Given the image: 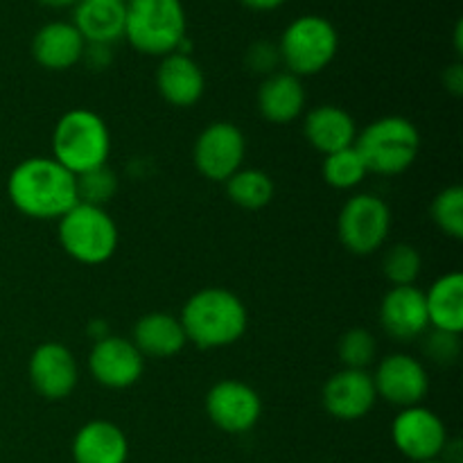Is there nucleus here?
<instances>
[{
	"instance_id": "4c0bfd02",
	"label": "nucleus",
	"mask_w": 463,
	"mask_h": 463,
	"mask_svg": "<svg viewBox=\"0 0 463 463\" xmlns=\"http://www.w3.org/2000/svg\"><path fill=\"white\" fill-rule=\"evenodd\" d=\"M423 463H443L441 459H434V461H423Z\"/></svg>"
},
{
	"instance_id": "412c9836",
	"label": "nucleus",
	"mask_w": 463,
	"mask_h": 463,
	"mask_svg": "<svg viewBox=\"0 0 463 463\" xmlns=\"http://www.w3.org/2000/svg\"><path fill=\"white\" fill-rule=\"evenodd\" d=\"M71 452L75 463H127L129 441L120 425L95 419L77 430Z\"/></svg>"
},
{
	"instance_id": "bb28decb",
	"label": "nucleus",
	"mask_w": 463,
	"mask_h": 463,
	"mask_svg": "<svg viewBox=\"0 0 463 463\" xmlns=\"http://www.w3.org/2000/svg\"><path fill=\"white\" fill-rule=\"evenodd\" d=\"M420 269H423V256H420V251L414 244H393L383 258V274L392 283V288L416 285Z\"/></svg>"
},
{
	"instance_id": "aec40b11",
	"label": "nucleus",
	"mask_w": 463,
	"mask_h": 463,
	"mask_svg": "<svg viewBox=\"0 0 463 463\" xmlns=\"http://www.w3.org/2000/svg\"><path fill=\"white\" fill-rule=\"evenodd\" d=\"M303 134L312 149L328 156L355 145L357 122L346 109L337 104H319L303 118Z\"/></svg>"
},
{
	"instance_id": "4468645a",
	"label": "nucleus",
	"mask_w": 463,
	"mask_h": 463,
	"mask_svg": "<svg viewBox=\"0 0 463 463\" xmlns=\"http://www.w3.org/2000/svg\"><path fill=\"white\" fill-rule=\"evenodd\" d=\"M30 384L43 401H66L80 383V366L68 346L59 342H43L32 351L27 362Z\"/></svg>"
},
{
	"instance_id": "ddd939ff",
	"label": "nucleus",
	"mask_w": 463,
	"mask_h": 463,
	"mask_svg": "<svg viewBox=\"0 0 463 463\" xmlns=\"http://www.w3.org/2000/svg\"><path fill=\"white\" fill-rule=\"evenodd\" d=\"M89 373L99 387L122 392L140 383L145 373V357L127 337H107L93 342L89 353Z\"/></svg>"
},
{
	"instance_id": "72a5a7b5",
	"label": "nucleus",
	"mask_w": 463,
	"mask_h": 463,
	"mask_svg": "<svg viewBox=\"0 0 463 463\" xmlns=\"http://www.w3.org/2000/svg\"><path fill=\"white\" fill-rule=\"evenodd\" d=\"M443 86H446L448 93L455 95V98L463 95V63L461 61H455L452 66H448L446 71H443Z\"/></svg>"
},
{
	"instance_id": "dca6fc26",
	"label": "nucleus",
	"mask_w": 463,
	"mask_h": 463,
	"mask_svg": "<svg viewBox=\"0 0 463 463\" xmlns=\"http://www.w3.org/2000/svg\"><path fill=\"white\" fill-rule=\"evenodd\" d=\"M380 326L396 342H411L430 330L425 292L416 285L392 288L380 303Z\"/></svg>"
},
{
	"instance_id": "9d476101",
	"label": "nucleus",
	"mask_w": 463,
	"mask_h": 463,
	"mask_svg": "<svg viewBox=\"0 0 463 463\" xmlns=\"http://www.w3.org/2000/svg\"><path fill=\"white\" fill-rule=\"evenodd\" d=\"M392 441L396 450L411 463L441 459L450 434L446 423L430 407H405L392 423Z\"/></svg>"
},
{
	"instance_id": "c9c22d12",
	"label": "nucleus",
	"mask_w": 463,
	"mask_h": 463,
	"mask_svg": "<svg viewBox=\"0 0 463 463\" xmlns=\"http://www.w3.org/2000/svg\"><path fill=\"white\" fill-rule=\"evenodd\" d=\"M41 3L43 7H52V9H66V7H75L80 0H36Z\"/></svg>"
},
{
	"instance_id": "c85d7f7f",
	"label": "nucleus",
	"mask_w": 463,
	"mask_h": 463,
	"mask_svg": "<svg viewBox=\"0 0 463 463\" xmlns=\"http://www.w3.org/2000/svg\"><path fill=\"white\" fill-rule=\"evenodd\" d=\"M430 217L441 233L448 238H463V188L461 185H448L434 197L430 206Z\"/></svg>"
},
{
	"instance_id": "2f4dec72",
	"label": "nucleus",
	"mask_w": 463,
	"mask_h": 463,
	"mask_svg": "<svg viewBox=\"0 0 463 463\" xmlns=\"http://www.w3.org/2000/svg\"><path fill=\"white\" fill-rule=\"evenodd\" d=\"M244 63L256 75H271V72L280 71V52L279 45L274 41H256L244 52Z\"/></svg>"
},
{
	"instance_id": "a878e982",
	"label": "nucleus",
	"mask_w": 463,
	"mask_h": 463,
	"mask_svg": "<svg viewBox=\"0 0 463 463\" xmlns=\"http://www.w3.org/2000/svg\"><path fill=\"white\" fill-rule=\"evenodd\" d=\"M321 175H324V181L330 188L353 190L369 176V170H366L360 152H357L355 145H353V147L339 149V152L324 156Z\"/></svg>"
},
{
	"instance_id": "473e14b6",
	"label": "nucleus",
	"mask_w": 463,
	"mask_h": 463,
	"mask_svg": "<svg viewBox=\"0 0 463 463\" xmlns=\"http://www.w3.org/2000/svg\"><path fill=\"white\" fill-rule=\"evenodd\" d=\"M81 61H84L89 68H93V71H104V68L111 66V61H113L111 45L86 43V50H84V57H81Z\"/></svg>"
},
{
	"instance_id": "6e6552de",
	"label": "nucleus",
	"mask_w": 463,
	"mask_h": 463,
	"mask_svg": "<svg viewBox=\"0 0 463 463\" xmlns=\"http://www.w3.org/2000/svg\"><path fill=\"white\" fill-rule=\"evenodd\" d=\"M392 222V208L383 197L371 193L353 194L337 215V238L353 256H371L384 247Z\"/></svg>"
},
{
	"instance_id": "f8f14e48",
	"label": "nucleus",
	"mask_w": 463,
	"mask_h": 463,
	"mask_svg": "<svg viewBox=\"0 0 463 463\" xmlns=\"http://www.w3.org/2000/svg\"><path fill=\"white\" fill-rule=\"evenodd\" d=\"M378 401L405 410V407L423 405L430 392L428 369L423 362L407 353H392L375 364L371 373Z\"/></svg>"
},
{
	"instance_id": "4be33fe9",
	"label": "nucleus",
	"mask_w": 463,
	"mask_h": 463,
	"mask_svg": "<svg viewBox=\"0 0 463 463\" xmlns=\"http://www.w3.org/2000/svg\"><path fill=\"white\" fill-rule=\"evenodd\" d=\"M131 342L143 357L170 360L188 346V337L179 317L170 312H149L134 324Z\"/></svg>"
},
{
	"instance_id": "f03ea898",
	"label": "nucleus",
	"mask_w": 463,
	"mask_h": 463,
	"mask_svg": "<svg viewBox=\"0 0 463 463\" xmlns=\"http://www.w3.org/2000/svg\"><path fill=\"white\" fill-rule=\"evenodd\" d=\"M188 344L217 351L238 344L249 328V310L238 294L226 288H203L184 303L179 315Z\"/></svg>"
},
{
	"instance_id": "1a4fd4ad",
	"label": "nucleus",
	"mask_w": 463,
	"mask_h": 463,
	"mask_svg": "<svg viewBox=\"0 0 463 463\" xmlns=\"http://www.w3.org/2000/svg\"><path fill=\"white\" fill-rule=\"evenodd\" d=\"M247 158V138L242 129L229 120L211 122L193 145V163L199 175L215 184H224L242 167Z\"/></svg>"
},
{
	"instance_id": "0eeeda50",
	"label": "nucleus",
	"mask_w": 463,
	"mask_h": 463,
	"mask_svg": "<svg viewBox=\"0 0 463 463\" xmlns=\"http://www.w3.org/2000/svg\"><path fill=\"white\" fill-rule=\"evenodd\" d=\"M57 238L68 258L93 267L111 260L120 244V231L107 208L75 203L57 220Z\"/></svg>"
},
{
	"instance_id": "7ed1b4c3",
	"label": "nucleus",
	"mask_w": 463,
	"mask_h": 463,
	"mask_svg": "<svg viewBox=\"0 0 463 463\" xmlns=\"http://www.w3.org/2000/svg\"><path fill=\"white\" fill-rule=\"evenodd\" d=\"M127 43L147 57H165L188 39V16L181 0H127Z\"/></svg>"
},
{
	"instance_id": "c756f323",
	"label": "nucleus",
	"mask_w": 463,
	"mask_h": 463,
	"mask_svg": "<svg viewBox=\"0 0 463 463\" xmlns=\"http://www.w3.org/2000/svg\"><path fill=\"white\" fill-rule=\"evenodd\" d=\"M75 184L77 202L102 208L116 197L118 188H120V179H118V175L109 165L95 167V170L75 176Z\"/></svg>"
},
{
	"instance_id": "f704fd0d",
	"label": "nucleus",
	"mask_w": 463,
	"mask_h": 463,
	"mask_svg": "<svg viewBox=\"0 0 463 463\" xmlns=\"http://www.w3.org/2000/svg\"><path fill=\"white\" fill-rule=\"evenodd\" d=\"M240 3H242L247 9H251V12L267 14V12H276V9H280L288 0H240Z\"/></svg>"
},
{
	"instance_id": "e433bc0d",
	"label": "nucleus",
	"mask_w": 463,
	"mask_h": 463,
	"mask_svg": "<svg viewBox=\"0 0 463 463\" xmlns=\"http://www.w3.org/2000/svg\"><path fill=\"white\" fill-rule=\"evenodd\" d=\"M461 32H463V23L459 21L455 25V50H457V54H461L463 52V43H461Z\"/></svg>"
},
{
	"instance_id": "2eb2a0df",
	"label": "nucleus",
	"mask_w": 463,
	"mask_h": 463,
	"mask_svg": "<svg viewBox=\"0 0 463 463\" xmlns=\"http://www.w3.org/2000/svg\"><path fill=\"white\" fill-rule=\"evenodd\" d=\"M378 402L371 371L339 369L321 389V405L337 420H360L373 411Z\"/></svg>"
},
{
	"instance_id": "f257e3e1",
	"label": "nucleus",
	"mask_w": 463,
	"mask_h": 463,
	"mask_svg": "<svg viewBox=\"0 0 463 463\" xmlns=\"http://www.w3.org/2000/svg\"><path fill=\"white\" fill-rule=\"evenodd\" d=\"M7 197L21 215L41 222H57L80 203L75 175L52 156H32L18 163L9 172Z\"/></svg>"
},
{
	"instance_id": "a211bd4d",
	"label": "nucleus",
	"mask_w": 463,
	"mask_h": 463,
	"mask_svg": "<svg viewBox=\"0 0 463 463\" xmlns=\"http://www.w3.org/2000/svg\"><path fill=\"white\" fill-rule=\"evenodd\" d=\"M86 50L84 36L77 32L71 21H50L36 30L32 36V59L41 68L52 72L71 71L81 61Z\"/></svg>"
},
{
	"instance_id": "423d86ee",
	"label": "nucleus",
	"mask_w": 463,
	"mask_h": 463,
	"mask_svg": "<svg viewBox=\"0 0 463 463\" xmlns=\"http://www.w3.org/2000/svg\"><path fill=\"white\" fill-rule=\"evenodd\" d=\"M280 66L297 77L324 72L339 52V32L326 16L303 14L288 23L279 39Z\"/></svg>"
},
{
	"instance_id": "cd10ccee",
	"label": "nucleus",
	"mask_w": 463,
	"mask_h": 463,
	"mask_svg": "<svg viewBox=\"0 0 463 463\" xmlns=\"http://www.w3.org/2000/svg\"><path fill=\"white\" fill-rule=\"evenodd\" d=\"M337 357L342 362V369H360L369 371L378 357V342L373 333L366 328H351L339 337Z\"/></svg>"
},
{
	"instance_id": "39448f33",
	"label": "nucleus",
	"mask_w": 463,
	"mask_h": 463,
	"mask_svg": "<svg viewBox=\"0 0 463 463\" xmlns=\"http://www.w3.org/2000/svg\"><path fill=\"white\" fill-rule=\"evenodd\" d=\"M355 149L369 175L398 176L410 170L420 152L419 127L402 116H384L357 131Z\"/></svg>"
},
{
	"instance_id": "f3484780",
	"label": "nucleus",
	"mask_w": 463,
	"mask_h": 463,
	"mask_svg": "<svg viewBox=\"0 0 463 463\" xmlns=\"http://www.w3.org/2000/svg\"><path fill=\"white\" fill-rule=\"evenodd\" d=\"M154 80L158 95L176 109L194 107L206 90V75L193 54L172 52L161 57Z\"/></svg>"
},
{
	"instance_id": "393cba45",
	"label": "nucleus",
	"mask_w": 463,
	"mask_h": 463,
	"mask_svg": "<svg viewBox=\"0 0 463 463\" xmlns=\"http://www.w3.org/2000/svg\"><path fill=\"white\" fill-rule=\"evenodd\" d=\"M224 185L229 202L244 211H260L269 206L276 194L274 179L258 167H240L233 176L224 181Z\"/></svg>"
},
{
	"instance_id": "5701e85b",
	"label": "nucleus",
	"mask_w": 463,
	"mask_h": 463,
	"mask_svg": "<svg viewBox=\"0 0 463 463\" xmlns=\"http://www.w3.org/2000/svg\"><path fill=\"white\" fill-rule=\"evenodd\" d=\"M127 0H80L72 7V25L86 43L113 45L125 34Z\"/></svg>"
},
{
	"instance_id": "9b49d317",
	"label": "nucleus",
	"mask_w": 463,
	"mask_h": 463,
	"mask_svg": "<svg viewBox=\"0 0 463 463\" xmlns=\"http://www.w3.org/2000/svg\"><path fill=\"white\" fill-rule=\"evenodd\" d=\"M206 416L226 434L251 432L262 419V398L242 380H220L206 393Z\"/></svg>"
},
{
	"instance_id": "20e7f679",
	"label": "nucleus",
	"mask_w": 463,
	"mask_h": 463,
	"mask_svg": "<svg viewBox=\"0 0 463 463\" xmlns=\"http://www.w3.org/2000/svg\"><path fill=\"white\" fill-rule=\"evenodd\" d=\"M111 134L99 113L77 107L63 113L52 131V158L71 175L80 176L107 165Z\"/></svg>"
},
{
	"instance_id": "6ab92c4d",
	"label": "nucleus",
	"mask_w": 463,
	"mask_h": 463,
	"mask_svg": "<svg viewBox=\"0 0 463 463\" xmlns=\"http://www.w3.org/2000/svg\"><path fill=\"white\" fill-rule=\"evenodd\" d=\"M306 86L301 77L288 71H276L262 77L256 93L258 113L271 125H289L306 111Z\"/></svg>"
},
{
	"instance_id": "b1692460",
	"label": "nucleus",
	"mask_w": 463,
	"mask_h": 463,
	"mask_svg": "<svg viewBox=\"0 0 463 463\" xmlns=\"http://www.w3.org/2000/svg\"><path fill=\"white\" fill-rule=\"evenodd\" d=\"M430 328L443 333H463V274L448 271L425 292Z\"/></svg>"
},
{
	"instance_id": "7c9ffc66",
	"label": "nucleus",
	"mask_w": 463,
	"mask_h": 463,
	"mask_svg": "<svg viewBox=\"0 0 463 463\" xmlns=\"http://www.w3.org/2000/svg\"><path fill=\"white\" fill-rule=\"evenodd\" d=\"M425 344L423 351L430 362L439 366H450L459 360L461 355V335L455 333H443V330L430 328L423 335Z\"/></svg>"
}]
</instances>
